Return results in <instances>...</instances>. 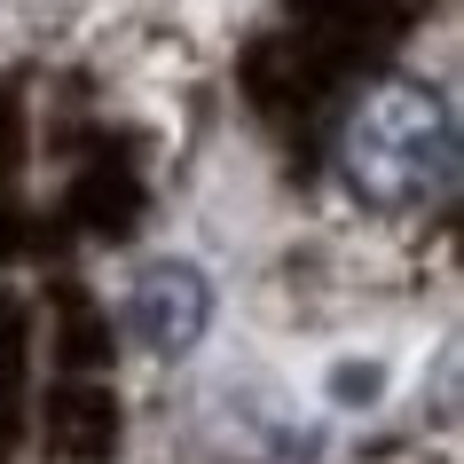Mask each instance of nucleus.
<instances>
[{
    "instance_id": "nucleus-2",
    "label": "nucleus",
    "mask_w": 464,
    "mask_h": 464,
    "mask_svg": "<svg viewBox=\"0 0 464 464\" xmlns=\"http://www.w3.org/2000/svg\"><path fill=\"white\" fill-rule=\"evenodd\" d=\"M126 331L142 354L158 362H181L205 346L213 331V276L197 268V260H150L134 284H126Z\"/></svg>"
},
{
    "instance_id": "nucleus-1",
    "label": "nucleus",
    "mask_w": 464,
    "mask_h": 464,
    "mask_svg": "<svg viewBox=\"0 0 464 464\" xmlns=\"http://www.w3.org/2000/svg\"><path fill=\"white\" fill-rule=\"evenodd\" d=\"M339 181L370 213H417L457 181V111L425 79H378L339 126Z\"/></svg>"
}]
</instances>
